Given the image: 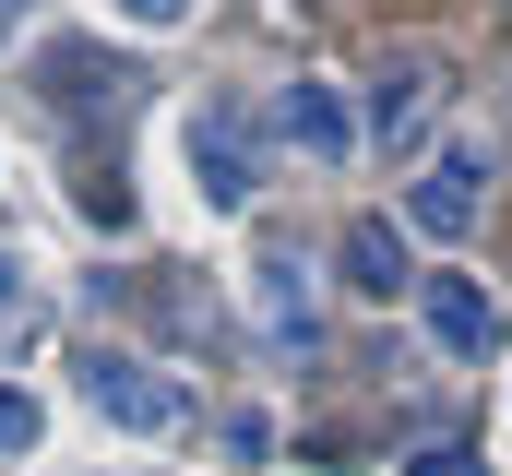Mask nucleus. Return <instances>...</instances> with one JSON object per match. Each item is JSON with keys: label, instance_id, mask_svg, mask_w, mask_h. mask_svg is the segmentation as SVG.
Segmentation results:
<instances>
[{"label": "nucleus", "instance_id": "obj_1", "mask_svg": "<svg viewBox=\"0 0 512 476\" xmlns=\"http://www.w3.org/2000/svg\"><path fill=\"white\" fill-rule=\"evenodd\" d=\"M84 405L108 417V429H131V441H167V429H191V393L167 381V369H143V357H84Z\"/></svg>", "mask_w": 512, "mask_h": 476}, {"label": "nucleus", "instance_id": "obj_2", "mask_svg": "<svg viewBox=\"0 0 512 476\" xmlns=\"http://www.w3.org/2000/svg\"><path fill=\"white\" fill-rule=\"evenodd\" d=\"M489 155H501L489 131H465V143H441V155L417 167V191H405V215H417L429 238H465V227H477V203H489Z\"/></svg>", "mask_w": 512, "mask_h": 476}, {"label": "nucleus", "instance_id": "obj_3", "mask_svg": "<svg viewBox=\"0 0 512 476\" xmlns=\"http://www.w3.org/2000/svg\"><path fill=\"white\" fill-rule=\"evenodd\" d=\"M191 191H203L215 215H239V203H251V191H262V155H251V119L227 108V96H215V108H191Z\"/></svg>", "mask_w": 512, "mask_h": 476}, {"label": "nucleus", "instance_id": "obj_4", "mask_svg": "<svg viewBox=\"0 0 512 476\" xmlns=\"http://www.w3.org/2000/svg\"><path fill=\"white\" fill-rule=\"evenodd\" d=\"M429 108H441V48H382V72H370V143L405 155L429 131Z\"/></svg>", "mask_w": 512, "mask_h": 476}, {"label": "nucleus", "instance_id": "obj_5", "mask_svg": "<svg viewBox=\"0 0 512 476\" xmlns=\"http://www.w3.org/2000/svg\"><path fill=\"white\" fill-rule=\"evenodd\" d=\"M417 322H429L441 357H489L501 346V298H489L477 274H429V286H417Z\"/></svg>", "mask_w": 512, "mask_h": 476}, {"label": "nucleus", "instance_id": "obj_6", "mask_svg": "<svg viewBox=\"0 0 512 476\" xmlns=\"http://www.w3.org/2000/svg\"><path fill=\"white\" fill-rule=\"evenodd\" d=\"M274 131H286L298 155H322V167H346V155H358L346 96H334V84H310V72H298V84H274Z\"/></svg>", "mask_w": 512, "mask_h": 476}, {"label": "nucleus", "instance_id": "obj_7", "mask_svg": "<svg viewBox=\"0 0 512 476\" xmlns=\"http://www.w3.org/2000/svg\"><path fill=\"white\" fill-rule=\"evenodd\" d=\"M251 322H262L274 357H310V346H322V310H310L298 262H251Z\"/></svg>", "mask_w": 512, "mask_h": 476}, {"label": "nucleus", "instance_id": "obj_8", "mask_svg": "<svg viewBox=\"0 0 512 476\" xmlns=\"http://www.w3.org/2000/svg\"><path fill=\"white\" fill-rule=\"evenodd\" d=\"M334 262H346V286H358V298H393V286H429V274L405 262V238H393V215H358V227L334 238Z\"/></svg>", "mask_w": 512, "mask_h": 476}, {"label": "nucleus", "instance_id": "obj_9", "mask_svg": "<svg viewBox=\"0 0 512 476\" xmlns=\"http://www.w3.org/2000/svg\"><path fill=\"white\" fill-rule=\"evenodd\" d=\"M36 441H48V405H36L24 381H0V465H12V453H36Z\"/></svg>", "mask_w": 512, "mask_h": 476}, {"label": "nucleus", "instance_id": "obj_10", "mask_svg": "<svg viewBox=\"0 0 512 476\" xmlns=\"http://www.w3.org/2000/svg\"><path fill=\"white\" fill-rule=\"evenodd\" d=\"M36 322H48V310H36V286H24V262L0 250V346H36Z\"/></svg>", "mask_w": 512, "mask_h": 476}, {"label": "nucleus", "instance_id": "obj_11", "mask_svg": "<svg viewBox=\"0 0 512 476\" xmlns=\"http://www.w3.org/2000/svg\"><path fill=\"white\" fill-rule=\"evenodd\" d=\"M227 453H239V465H262V453H274V417H262V405H239V417H227Z\"/></svg>", "mask_w": 512, "mask_h": 476}, {"label": "nucleus", "instance_id": "obj_12", "mask_svg": "<svg viewBox=\"0 0 512 476\" xmlns=\"http://www.w3.org/2000/svg\"><path fill=\"white\" fill-rule=\"evenodd\" d=\"M405 476H489V465H477L465 441H429V453H417V465H405Z\"/></svg>", "mask_w": 512, "mask_h": 476}, {"label": "nucleus", "instance_id": "obj_13", "mask_svg": "<svg viewBox=\"0 0 512 476\" xmlns=\"http://www.w3.org/2000/svg\"><path fill=\"white\" fill-rule=\"evenodd\" d=\"M131 24H143V36H167V24H191V12H203V0H120Z\"/></svg>", "mask_w": 512, "mask_h": 476}, {"label": "nucleus", "instance_id": "obj_14", "mask_svg": "<svg viewBox=\"0 0 512 476\" xmlns=\"http://www.w3.org/2000/svg\"><path fill=\"white\" fill-rule=\"evenodd\" d=\"M0 36H24V0H0Z\"/></svg>", "mask_w": 512, "mask_h": 476}, {"label": "nucleus", "instance_id": "obj_15", "mask_svg": "<svg viewBox=\"0 0 512 476\" xmlns=\"http://www.w3.org/2000/svg\"><path fill=\"white\" fill-rule=\"evenodd\" d=\"M501 155H512V84H501Z\"/></svg>", "mask_w": 512, "mask_h": 476}]
</instances>
